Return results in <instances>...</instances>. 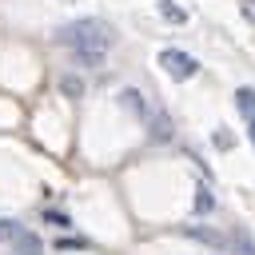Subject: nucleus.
Listing matches in <instances>:
<instances>
[{
    "label": "nucleus",
    "instance_id": "obj_14",
    "mask_svg": "<svg viewBox=\"0 0 255 255\" xmlns=\"http://www.w3.org/2000/svg\"><path fill=\"white\" fill-rule=\"evenodd\" d=\"M247 124H251V128H247V131H251V143H255V116H251V120H247Z\"/></svg>",
    "mask_w": 255,
    "mask_h": 255
},
{
    "label": "nucleus",
    "instance_id": "obj_7",
    "mask_svg": "<svg viewBox=\"0 0 255 255\" xmlns=\"http://www.w3.org/2000/svg\"><path fill=\"white\" fill-rule=\"evenodd\" d=\"M159 12H163L167 20H175V24H179V20H187V16H183V8H175L171 0H163V4H159Z\"/></svg>",
    "mask_w": 255,
    "mask_h": 255
},
{
    "label": "nucleus",
    "instance_id": "obj_1",
    "mask_svg": "<svg viewBox=\"0 0 255 255\" xmlns=\"http://www.w3.org/2000/svg\"><path fill=\"white\" fill-rule=\"evenodd\" d=\"M56 40L72 48L76 64L96 68V64L104 60L108 44H112V28H108L104 20H92V16H88V20H72V24H64V28L56 32Z\"/></svg>",
    "mask_w": 255,
    "mask_h": 255
},
{
    "label": "nucleus",
    "instance_id": "obj_10",
    "mask_svg": "<svg viewBox=\"0 0 255 255\" xmlns=\"http://www.w3.org/2000/svg\"><path fill=\"white\" fill-rule=\"evenodd\" d=\"M48 223H56V227H68V215H60V211H48Z\"/></svg>",
    "mask_w": 255,
    "mask_h": 255
},
{
    "label": "nucleus",
    "instance_id": "obj_3",
    "mask_svg": "<svg viewBox=\"0 0 255 255\" xmlns=\"http://www.w3.org/2000/svg\"><path fill=\"white\" fill-rule=\"evenodd\" d=\"M16 255H44V243L32 235V231H16Z\"/></svg>",
    "mask_w": 255,
    "mask_h": 255
},
{
    "label": "nucleus",
    "instance_id": "obj_11",
    "mask_svg": "<svg viewBox=\"0 0 255 255\" xmlns=\"http://www.w3.org/2000/svg\"><path fill=\"white\" fill-rule=\"evenodd\" d=\"M56 247H60V251H72V247H84V239H60Z\"/></svg>",
    "mask_w": 255,
    "mask_h": 255
},
{
    "label": "nucleus",
    "instance_id": "obj_12",
    "mask_svg": "<svg viewBox=\"0 0 255 255\" xmlns=\"http://www.w3.org/2000/svg\"><path fill=\"white\" fill-rule=\"evenodd\" d=\"M64 92H72V96H80V80H72V76H68V80H64Z\"/></svg>",
    "mask_w": 255,
    "mask_h": 255
},
{
    "label": "nucleus",
    "instance_id": "obj_2",
    "mask_svg": "<svg viewBox=\"0 0 255 255\" xmlns=\"http://www.w3.org/2000/svg\"><path fill=\"white\" fill-rule=\"evenodd\" d=\"M159 68H163L171 80H191V76L199 72V60L187 56V52H179V48H163V52H159Z\"/></svg>",
    "mask_w": 255,
    "mask_h": 255
},
{
    "label": "nucleus",
    "instance_id": "obj_4",
    "mask_svg": "<svg viewBox=\"0 0 255 255\" xmlns=\"http://www.w3.org/2000/svg\"><path fill=\"white\" fill-rule=\"evenodd\" d=\"M235 108L251 120V116H255V88H239V92H235Z\"/></svg>",
    "mask_w": 255,
    "mask_h": 255
},
{
    "label": "nucleus",
    "instance_id": "obj_6",
    "mask_svg": "<svg viewBox=\"0 0 255 255\" xmlns=\"http://www.w3.org/2000/svg\"><path fill=\"white\" fill-rule=\"evenodd\" d=\"M120 96H124V104H128L131 112H143V96H139L135 88H128V92H120Z\"/></svg>",
    "mask_w": 255,
    "mask_h": 255
},
{
    "label": "nucleus",
    "instance_id": "obj_5",
    "mask_svg": "<svg viewBox=\"0 0 255 255\" xmlns=\"http://www.w3.org/2000/svg\"><path fill=\"white\" fill-rule=\"evenodd\" d=\"M211 207H215V195H211L207 187H199V191H195V211H199V215H207Z\"/></svg>",
    "mask_w": 255,
    "mask_h": 255
},
{
    "label": "nucleus",
    "instance_id": "obj_9",
    "mask_svg": "<svg viewBox=\"0 0 255 255\" xmlns=\"http://www.w3.org/2000/svg\"><path fill=\"white\" fill-rule=\"evenodd\" d=\"M231 247H239L243 255H255V243H251L247 235H231Z\"/></svg>",
    "mask_w": 255,
    "mask_h": 255
},
{
    "label": "nucleus",
    "instance_id": "obj_13",
    "mask_svg": "<svg viewBox=\"0 0 255 255\" xmlns=\"http://www.w3.org/2000/svg\"><path fill=\"white\" fill-rule=\"evenodd\" d=\"M243 16H247V20L255 24V0H243Z\"/></svg>",
    "mask_w": 255,
    "mask_h": 255
},
{
    "label": "nucleus",
    "instance_id": "obj_8",
    "mask_svg": "<svg viewBox=\"0 0 255 255\" xmlns=\"http://www.w3.org/2000/svg\"><path fill=\"white\" fill-rule=\"evenodd\" d=\"M16 219H0V243H8V239H16Z\"/></svg>",
    "mask_w": 255,
    "mask_h": 255
}]
</instances>
